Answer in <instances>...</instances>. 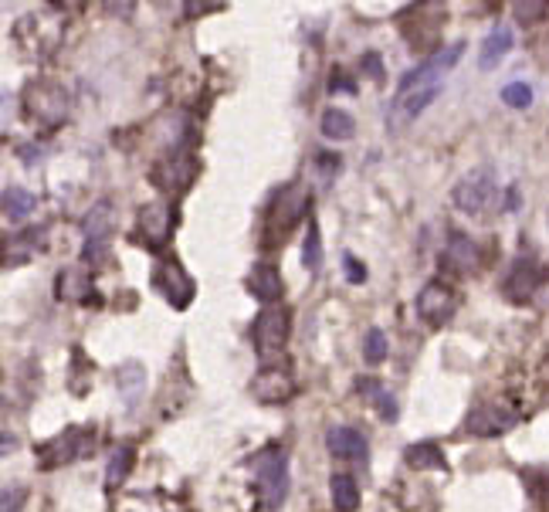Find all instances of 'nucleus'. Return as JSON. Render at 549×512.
I'll return each instance as SVG.
<instances>
[{"label": "nucleus", "instance_id": "1", "mask_svg": "<svg viewBox=\"0 0 549 512\" xmlns=\"http://www.w3.org/2000/svg\"><path fill=\"white\" fill-rule=\"evenodd\" d=\"M309 218V193L299 183L279 187L271 193L269 207H265V221H261V241L265 248H279L281 241L292 238V231Z\"/></svg>", "mask_w": 549, "mask_h": 512}, {"label": "nucleus", "instance_id": "2", "mask_svg": "<svg viewBox=\"0 0 549 512\" xmlns=\"http://www.w3.org/2000/svg\"><path fill=\"white\" fill-rule=\"evenodd\" d=\"M502 201H505V193L498 187L495 170L492 167L468 170V173L451 187V204L458 207L461 214H468V218H488V214H495V211H502Z\"/></svg>", "mask_w": 549, "mask_h": 512}, {"label": "nucleus", "instance_id": "3", "mask_svg": "<svg viewBox=\"0 0 549 512\" xmlns=\"http://www.w3.org/2000/svg\"><path fill=\"white\" fill-rule=\"evenodd\" d=\"M251 475H255V492L261 512H279L285 496H289V455L281 445H265L251 458Z\"/></svg>", "mask_w": 549, "mask_h": 512}, {"label": "nucleus", "instance_id": "4", "mask_svg": "<svg viewBox=\"0 0 549 512\" xmlns=\"http://www.w3.org/2000/svg\"><path fill=\"white\" fill-rule=\"evenodd\" d=\"M21 105H25V115L41 129H58L68 119V92L52 82V78H34L27 82L25 92H21Z\"/></svg>", "mask_w": 549, "mask_h": 512}, {"label": "nucleus", "instance_id": "5", "mask_svg": "<svg viewBox=\"0 0 549 512\" xmlns=\"http://www.w3.org/2000/svg\"><path fill=\"white\" fill-rule=\"evenodd\" d=\"M523 418V408L512 394H495V398L475 404L472 414L465 418V435L468 438H502L505 431H512Z\"/></svg>", "mask_w": 549, "mask_h": 512}, {"label": "nucleus", "instance_id": "6", "mask_svg": "<svg viewBox=\"0 0 549 512\" xmlns=\"http://www.w3.org/2000/svg\"><path fill=\"white\" fill-rule=\"evenodd\" d=\"M255 353L261 363H279V357L285 353V346H289V336H292V312L285 306H265L258 312L255 320Z\"/></svg>", "mask_w": 549, "mask_h": 512}, {"label": "nucleus", "instance_id": "7", "mask_svg": "<svg viewBox=\"0 0 549 512\" xmlns=\"http://www.w3.org/2000/svg\"><path fill=\"white\" fill-rule=\"evenodd\" d=\"M82 238H85L82 261H85V265H99V261L109 255V244H113V238H115L113 201H99V204L85 214V221H82Z\"/></svg>", "mask_w": 549, "mask_h": 512}, {"label": "nucleus", "instance_id": "8", "mask_svg": "<svg viewBox=\"0 0 549 512\" xmlns=\"http://www.w3.org/2000/svg\"><path fill=\"white\" fill-rule=\"evenodd\" d=\"M468 52V44L465 41H455L451 48H441V52L427 54L417 68H410L407 75L400 78V85H397V95H404V92H414V89H427V85H445V75L461 62V54Z\"/></svg>", "mask_w": 549, "mask_h": 512}, {"label": "nucleus", "instance_id": "9", "mask_svg": "<svg viewBox=\"0 0 549 512\" xmlns=\"http://www.w3.org/2000/svg\"><path fill=\"white\" fill-rule=\"evenodd\" d=\"M549 282V269L539 261L536 255H519L512 258L509 271H505V282H502V295L515 302V306H523L529 302L533 295H539V289Z\"/></svg>", "mask_w": 549, "mask_h": 512}, {"label": "nucleus", "instance_id": "10", "mask_svg": "<svg viewBox=\"0 0 549 512\" xmlns=\"http://www.w3.org/2000/svg\"><path fill=\"white\" fill-rule=\"evenodd\" d=\"M14 41L25 48L31 58H52V52L62 41V27L48 14H27L14 25Z\"/></svg>", "mask_w": 549, "mask_h": 512}, {"label": "nucleus", "instance_id": "11", "mask_svg": "<svg viewBox=\"0 0 549 512\" xmlns=\"http://www.w3.org/2000/svg\"><path fill=\"white\" fill-rule=\"evenodd\" d=\"M417 316H421L424 326H431V330H441L447 322L455 320V312H458V292L451 289L447 282L435 279V282H427L417 292Z\"/></svg>", "mask_w": 549, "mask_h": 512}, {"label": "nucleus", "instance_id": "12", "mask_svg": "<svg viewBox=\"0 0 549 512\" xmlns=\"http://www.w3.org/2000/svg\"><path fill=\"white\" fill-rule=\"evenodd\" d=\"M153 289L163 295V299L173 309H187V306H191L193 292H197L193 279L187 275V269H183V265H180L173 255L160 258V265L153 269Z\"/></svg>", "mask_w": 549, "mask_h": 512}, {"label": "nucleus", "instance_id": "13", "mask_svg": "<svg viewBox=\"0 0 549 512\" xmlns=\"http://www.w3.org/2000/svg\"><path fill=\"white\" fill-rule=\"evenodd\" d=\"M193 177H197V160H193V153L180 150V146H173V150H170L163 160H156L153 170H150V180H153L163 193H177L183 191V187H191Z\"/></svg>", "mask_w": 549, "mask_h": 512}, {"label": "nucleus", "instance_id": "14", "mask_svg": "<svg viewBox=\"0 0 549 512\" xmlns=\"http://www.w3.org/2000/svg\"><path fill=\"white\" fill-rule=\"evenodd\" d=\"M441 89H445V85H427V89H414V92H404V95H394L390 105H387V129H390V133L407 129L410 123L441 95Z\"/></svg>", "mask_w": 549, "mask_h": 512}, {"label": "nucleus", "instance_id": "15", "mask_svg": "<svg viewBox=\"0 0 549 512\" xmlns=\"http://www.w3.org/2000/svg\"><path fill=\"white\" fill-rule=\"evenodd\" d=\"M251 394L261 404H285V400L295 398V373L289 367H279V363H265V370H258V377L251 380Z\"/></svg>", "mask_w": 549, "mask_h": 512}, {"label": "nucleus", "instance_id": "16", "mask_svg": "<svg viewBox=\"0 0 549 512\" xmlns=\"http://www.w3.org/2000/svg\"><path fill=\"white\" fill-rule=\"evenodd\" d=\"M326 448H329L332 458L339 461H353V465H367L370 461V441L363 431L349 428V424H332L326 431Z\"/></svg>", "mask_w": 549, "mask_h": 512}, {"label": "nucleus", "instance_id": "17", "mask_svg": "<svg viewBox=\"0 0 549 512\" xmlns=\"http://www.w3.org/2000/svg\"><path fill=\"white\" fill-rule=\"evenodd\" d=\"M140 234L150 241V248H163L170 238H173V228H177V211L163 201L156 204H142L140 207Z\"/></svg>", "mask_w": 549, "mask_h": 512}, {"label": "nucleus", "instance_id": "18", "mask_svg": "<svg viewBox=\"0 0 549 512\" xmlns=\"http://www.w3.org/2000/svg\"><path fill=\"white\" fill-rule=\"evenodd\" d=\"M85 445H82V431L72 428V431H62V435L48 441V445H38V468H58V465H68L85 455Z\"/></svg>", "mask_w": 549, "mask_h": 512}, {"label": "nucleus", "instance_id": "19", "mask_svg": "<svg viewBox=\"0 0 549 512\" xmlns=\"http://www.w3.org/2000/svg\"><path fill=\"white\" fill-rule=\"evenodd\" d=\"M248 292L255 295L261 306H275L281 295H285V282L275 265H255L248 275Z\"/></svg>", "mask_w": 549, "mask_h": 512}, {"label": "nucleus", "instance_id": "20", "mask_svg": "<svg viewBox=\"0 0 549 512\" xmlns=\"http://www.w3.org/2000/svg\"><path fill=\"white\" fill-rule=\"evenodd\" d=\"M515 48V31L512 27H495L485 41H482V52H478V68L482 72H495L498 64L505 62V54Z\"/></svg>", "mask_w": 549, "mask_h": 512}, {"label": "nucleus", "instance_id": "21", "mask_svg": "<svg viewBox=\"0 0 549 512\" xmlns=\"http://www.w3.org/2000/svg\"><path fill=\"white\" fill-rule=\"evenodd\" d=\"M357 390L363 394V398L370 400L373 408H377V414H380V421L394 424L397 414H400V408H397V398L387 390L377 377H357Z\"/></svg>", "mask_w": 549, "mask_h": 512}, {"label": "nucleus", "instance_id": "22", "mask_svg": "<svg viewBox=\"0 0 549 512\" xmlns=\"http://www.w3.org/2000/svg\"><path fill=\"white\" fill-rule=\"evenodd\" d=\"M445 258L451 261V269H455V271H461V275H472V271L478 269V244H475L468 234H461V231H451Z\"/></svg>", "mask_w": 549, "mask_h": 512}, {"label": "nucleus", "instance_id": "23", "mask_svg": "<svg viewBox=\"0 0 549 512\" xmlns=\"http://www.w3.org/2000/svg\"><path fill=\"white\" fill-rule=\"evenodd\" d=\"M319 133L326 136L329 143H346L357 136V119L346 113V109H326L319 119Z\"/></svg>", "mask_w": 549, "mask_h": 512}, {"label": "nucleus", "instance_id": "24", "mask_svg": "<svg viewBox=\"0 0 549 512\" xmlns=\"http://www.w3.org/2000/svg\"><path fill=\"white\" fill-rule=\"evenodd\" d=\"M0 207H4V218L11 224H25L31 214H34V193H27L25 187H4V197H0Z\"/></svg>", "mask_w": 549, "mask_h": 512}, {"label": "nucleus", "instance_id": "25", "mask_svg": "<svg viewBox=\"0 0 549 512\" xmlns=\"http://www.w3.org/2000/svg\"><path fill=\"white\" fill-rule=\"evenodd\" d=\"M329 496H332V509L336 512H357L359 509V488H357V478H353L349 472L332 475Z\"/></svg>", "mask_w": 549, "mask_h": 512}, {"label": "nucleus", "instance_id": "26", "mask_svg": "<svg viewBox=\"0 0 549 512\" xmlns=\"http://www.w3.org/2000/svg\"><path fill=\"white\" fill-rule=\"evenodd\" d=\"M404 461H407L410 468H435V472H447L445 451L437 448L435 441H417V445H407Z\"/></svg>", "mask_w": 549, "mask_h": 512}, {"label": "nucleus", "instance_id": "27", "mask_svg": "<svg viewBox=\"0 0 549 512\" xmlns=\"http://www.w3.org/2000/svg\"><path fill=\"white\" fill-rule=\"evenodd\" d=\"M54 295H58L62 302H72V299H89V295H92V279L85 275V271H78V269H62L58 282H54Z\"/></svg>", "mask_w": 549, "mask_h": 512}, {"label": "nucleus", "instance_id": "28", "mask_svg": "<svg viewBox=\"0 0 549 512\" xmlns=\"http://www.w3.org/2000/svg\"><path fill=\"white\" fill-rule=\"evenodd\" d=\"M132 458H136V448L132 445H119L109 458V468H105V488L115 492V488L126 482V475L132 472Z\"/></svg>", "mask_w": 549, "mask_h": 512}, {"label": "nucleus", "instance_id": "29", "mask_svg": "<svg viewBox=\"0 0 549 512\" xmlns=\"http://www.w3.org/2000/svg\"><path fill=\"white\" fill-rule=\"evenodd\" d=\"M302 265L309 271H319L322 265V248H319V221H306V241H302Z\"/></svg>", "mask_w": 549, "mask_h": 512}, {"label": "nucleus", "instance_id": "30", "mask_svg": "<svg viewBox=\"0 0 549 512\" xmlns=\"http://www.w3.org/2000/svg\"><path fill=\"white\" fill-rule=\"evenodd\" d=\"M387 353H390V340H387V333L380 326H373L370 333L363 336V359H367L370 367H380L387 359Z\"/></svg>", "mask_w": 549, "mask_h": 512}, {"label": "nucleus", "instance_id": "31", "mask_svg": "<svg viewBox=\"0 0 549 512\" xmlns=\"http://www.w3.org/2000/svg\"><path fill=\"white\" fill-rule=\"evenodd\" d=\"M512 4V17L519 25H536L549 14V0H509Z\"/></svg>", "mask_w": 549, "mask_h": 512}, {"label": "nucleus", "instance_id": "32", "mask_svg": "<svg viewBox=\"0 0 549 512\" xmlns=\"http://www.w3.org/2000/svg\"><path fill=\"white\" fill-rule=\"evenodd\" d=\"M498 95H502V103L509 105V109H529V105H533V99H536L529 82H509V85L498 92Z\"/></svg>", "mask_w": 549, "mask_h": 512}, {"label": "nucleus", "instance_id": "33", "mask_svg": "<svg viewBox=\"0 0 549 512\" xmlns=\"http://www.w3.org/2000/svg\"><path fill=\"white\" fill-rule=\"evenodd\" d=\"M312 173H322V177L316 180V187H319V191H329L332 177L339 173V156L336 153H316L312 156Z\"/></svg>", "mask_w": 549, "mask_h": 512}, {"label": "nucleus", "instance_id": "34", "mask_svg": "<svg viewBox=\"0 0 549 512\" xmlns=\"http://www.w3.org/2000/svg\"><path fill=\"white\" fill-rule=\"evenodd\" d=\"M99 4H103V11L113 14V17H132L140 0H99Z\"/></svg>", "mask_w": 549, "mask_h": 512}, {"label": "nucleus", "instance_id": "35", "mask_svg": "<svg viewBox=\"0 0 549 512\" xmlns=\"http://www.w3.org/2000/svg\"><path fill=\"white\" fill-rule=\"evenodd\" d=\"M363 68H367V75H373V82H384L387 72H384V58L377 52H367V58H363Z\"/></svg>", "mask_w": 549, "mask_h": 512}, {"label": "nucleus", "instance_id": "36", "mask_svg": "<svg viewBox=\"0 0 549 512\" xmlns=\"http://www.w3.org/2000/svg\"><path fill=\"white\" fill-rule=\"evenodd\" d=\"M21 502H25V488L21 486L4 488V512H21Z\"/></svg>", "mask_w": 549, "mask_h": 512}, {"label": "nucleus", "instance_id": "37", "mask_svg": "<svg viewBox=\"0 0 549 512\" xmlns=\"http://www.w3.org/2000/svg\"><path fill=\"white\" fill-rule=\"evenodd\" d=\"M346 261V269H349V282L359 285V282H367V269H363V261H357L353 255H343Z\"/></svg>", "mask_w": 549, "mask_h": 512}]
</instances>
